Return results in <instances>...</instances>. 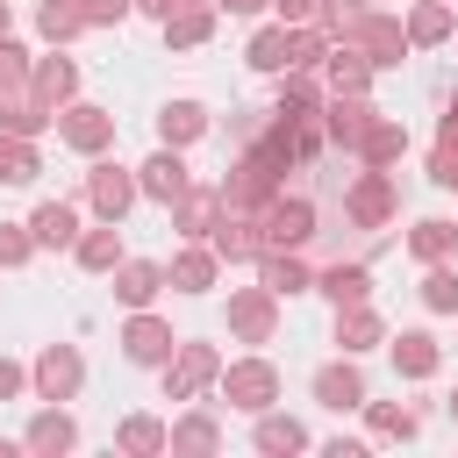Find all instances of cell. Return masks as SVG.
Wrapping results in <instances>:
<instances>
[{"instance_id":"d6986e66","label":"cell","mask_w":458,"mask_h":458,"mask_svg":"<svg viewBox=\"0 0 458 458\" xmlns=\"http://www.w3.org/2000/svg\"><path fill=\"white\" fill-rule=\"evenodd\" d=\"M315 293H322L329 308L372 301V265H365V258H336V265H322V272H315Z\"/></svg>"},{"instance_id":"4316f807","label":"cell","mask_w":458,"mask_h":458,"mask_svg":"<svg viewBox=\"0 0 458 458\" xmlns=\"http://www.w3.org/2000/svg\"><path fill=\"white\" fill-rule=\"evenodd\" d=\"M365 429H372V444H415L422 437V408H408V401H365Z\"/></svg>"},{"instance_id":"f907efd6","label":"cell","mask_w":458,"mask_h":458,"mask_svg":"<svg viewBox=\"0 0 458 458\" xmlns=\"http://www.w3.org/2000/svg\"><path fill=\"white\" fill-rule=\"evenodd\" d=\"M215 7H222V14H265L272 0H215Z\"/></svg>"},{"instance_id":"11a10c76","label":"cell","mask_w":458,"mask_h":458,"mask_svg":"<svg viewBox=\"0 0 458 458\" xmlns=\"http://www.w3.org/2000/svg\"><path fill=\"white\" fill-rule=\"evenodd\" d=\"M0 36H7V0H0Z\"/></svg>"},{"instance_id":"f546056e","label":"cell","mask_w":458,"mask_h":458,"mask_svg":"<svg viewBox=\"0 0 458 458\" xmlns=\"http://www.w3.org/2000/svg\"><path fill=\"white\" fill-rule=\"evenodd\" d=\"M0 129H7V136H50V129H57V107L36 100L29 86H21V93H0Z\"/></svg>"},{"instance_id":"816d5d0a","label":"cell","mask_w":458,"mask_h":458,"mask_svg":"<svg viewBox=\"0 0 458 458\" xmlns=\"http://www.w3.org/2000/svg\"><path fill=\"white\" fill-rule=\"evenodd\" d=\"M437 136H458V93L444 100V122H437Z\"/></svg>"},{"instance_id":"8d00e7d4","label":"cell","mask_w":458,"mask_h":458,"mask_svg":"<svg viewBox=\"0 0 458 458\" xmlns=\"http://www.w3.org/2000/svg\"><path fill=\"white\" fill-rule=\"evenodd\" d=\"M72 258H79L86 272H114V265L129 258V250H122V222H93V229H79Z\"/></svg>"},{"instance_id":"ffe728a7","label":"cell","mask_w":458,"mask_h":458,"mask_svg":"<svg viewBox=\"0 0 458 458\" xmlns=\"http://www.w3.org/2000/svg\"><path fill=\"white\" fill-rule=\"evenodd\" d=\"M29 93H36V100H50V107L79 100V64L50 43V57H36V64H29Z\"/></svg>"},{"instance_id":"3957f363","label":"cell","mask_w":458,"mask_h":458,"mask_svg":"<svg viewBox=\"0 0 458 458\" xmlns=\"http://www.w3.org/2000/svg\"><path fill=\"white\" fill-rule=\"evenodd\" d=\"M222 379V351L200 336H179V351L165 358V401H200Z\"/></svg>"},{"instance_id":"bcb514c9","label":"cell","mask_w":458,"mask_h":458,"mask_svg":"<svg viewBox=\"0 0 458 458\" xmlns=\"http://www.w3.org/2000/svg\"><path fill=\"white\" fill-rule=\"evenodd\" d=\"M136 14V0H86V21L93 29H114V21H129Z\"/></svg>"},{"instance_id":"d4e9b609","label":"cell","mask_w":458,"mask_h":458,"mask_svg":"<svg viewBox=\"0 0 458 458\" xmlns=\"http://www.w3.org/2000/svg\"><path fill=\"white\" fill-rule=\"evenodd\" d=\"M322 79H329V93H365V86H372V57H365L358 43H344V36H329Z\"/></svg>"},{"instance_id":"d590c367","label":"cell","mask_w":458,"mask_h":458,"mask_svg":"<svg viewBox=\"0 0 458 458\" xmlns=\"http://www.w3.org/2000/svg\"><path fill=\"white\" fill-rule=\"evenodd\" d=\"M215 14H222V7H215V0H200V7H172L157 29H165V43H172V50H200V43L215 36Z\"/></svg>"},{"instance_id":"7c38bea8","label":"cell","mask_w":458,"mask_h":458,"mask_svg":"<svg viewBox=\"0 0 458 458\" xmlns=\"http://www.w3.org/2000/svg\"><path fill=\"white\" fill-rule=\"evenodd\" d=\"M308 394H315L322 408H336V415H351V408H365V401H372V394H365V372H358V358H351V351H344V358H329V365H315Z\"/></svg>"},{"instance_id":"5bb4252c","label":"cell","mask_w":458,"mask_h":458,"mask_svg":"<svg viewBox=\"0 0 458 458\" xmlns=\"http://www.w3.org/2000/svg\"><path fill=\"white\" fill-rule=\"evenodd\" d=\"M21 444H29L36 458H64V451H79V422H72V408H64V401H43V408L29 415V429H21Z\"/></svg>"},{"instance_id":"cb8c5ba5","label":"cell","mask_w":458,"mask_h":458,"mask_svg":"<svg viewBox=\"0 0 458 458\" xmlns=\"http://www.w3.org/2000/svg\"><path fill=\"white\" fill-rule=\"evenodd\" d=\"M386 351H394L401 379H437V365H444V344L429 329H401V336H386Z\"/></svg>"},{"instance_id":"7dc6e473","label":"cell","mask_w":458,"mask_h":458,"mask_svg":"<svg viewBox=\"0 0 458 458\" xmlns=\"http://www.w3.org/2000/svg\"><path fill=\"white\" fill-rule=\"evenodd\" d=\"M29 394V365L21 358H0V401H21Z\"/></svg>"},{"instance_id":"4fadbf2b","label":"cell","mask_w":458,"mask_h":458,"mask_svg":"<svg viewBox=\"0 0 458 458\" xmlns=\"http://www.w3.org/2000/svg\"><path fill=\"white\" fill-rule=\"evenodd\" d=\"M136 186H143V200H157V208H172L186 186H193V172H186V150H172V143H157L143 165H136Z\"/></svg>"},{"instance_id":"7bdbcfd3","label":"cell","mask_w":458,"mask_h":458,"mask_svg":"<svg viewBox=\"0 0 458 458\" xmlns=\"http://www.w3.org/2000/svg\"><path fill=\"white\" fill-rule=\"evenodd\" d=\"M29 64H36V57H29L14 36H0V93H21V86H29Z\"/></svg>"},{"instance_id":"9f6ffc18","label":"cell","mask_w":458,"mask_h":458,"mask_svg":"<svg viewBox=\"0 0 458 458\" xmlns=\"http://www.w3.org/2000/svg\"><path fill=\"white\" fill-rule=\"evenodd\" d=\"M165 7H200V0H165Z\"/></svg>"},{"instance_id":"44dd1931","label":"cell","mask_w":458,"mask_h":458,"mask_svg":"<svg viewBox=\"0 0 458 458\" xmlns=\"http://www.w3.org/2000/svg\"><path fill=\"white\" fill-rule=\"evenodd\" d=\"M208 129H215V114L200 100H165L157 107V143H172V150H193Z\"/></svg>"},{"instance_id":"8fae6325","label":"cell","mask_w":458,"mask_h":458,"mask_svg":"<svg viewBox=\"0 0 458 458\" xmlns=\"http://www.w3.org/2000/svg\"><path fill=\"white\" fill-rule=\"evenodd\" d=\"M208 243H215V258H222V265H258V250H265V215L222 208V222L208 229Z\"/></svg>"},{"instance_id":"9a60e30c","label":"cell","mask_w":458,"mask_h":458,"mask_svg":"<svg viewBox=\"0 0 458 458\" xmlns=\"http://www.w3.org/2000/svg\"><path fill=\"white\" fill-rule=\"evenodd\" d=\"M322 107H329V79H322V72H279V86H272V114H279V122L322 114Z\"/></svg>"},{"instance_id":"836d02e7","label":"cell","mask_w":458,"mask_h":458,"mask_svg":"<svg viewBox=\"0 0 458 458\" xmlns=\"http://www.w3.org/2000/svg\"><path fill=\"white\" fill-rule=\"evenodd\" d=\"M250 422H258V429H250V444H258L265 458H293V451H308V444H315V437H308L293 415H279V408H265V415H250Z\"/></svg>"},{"instance_id":"7402d4cb","label":"cell","mask_w":458,"mask_h":458,"mask_svg":"<svg viewBox=\"0 0 458 458\" xmlns=\"http://www.w3.org/2000/svg\"><path fill=\"white\" fill-rule=\"evenodd\" d=\"M258 279H265L279 301H293V293H315V265H308L301 250H258Z\"/></svg>"},{"instance_id":"9c48e42d","label":"cell","mask_w":458,"mask_h":458,"mask_svg":"<svg viewBox=\"0 0 458 458\" xmlns=\"http://www.w3.org/2000/svg\"><path fill=\"white\" fill-rule=\"evenodd\" d=\"M122 358L129 365H150V372H165V358L179 351V336H172V322L165 315H150V308H129V322H122Z\"/></svg>"},{"instance_id":"e575fe53","label":"cell","mask_w":458,"mask_h":458,"mask_svg":"<svg viewBox=\"0 0 458 458\" xmlns=\"http://www.w3.org/2000/svg\"><path fill=\"white\" fill-rule=\"evenodd\" d=\"M408 258H415V265H444V258H458V222H451V215H422V222L408 229Z\"/></svg>"},{"instance_id":"603a6c76","label":"cell","mask_w":458,"mask_h":458,"mask_svg":"<svg viewBox=\"0 0 458 458\" xmlns=\"http://www.w3.org/2000/svg\"><path fill=\"white\" fill-rule=\"evenodd\" d=\"M372 344H386V315H379L372 301H351V308H336V351L365 358Z\"/></svg>"},{"instance_id":"2e32d148","label":"cell","mask_w":458,"mask_h":458,"mask_svg":"<svg viewBox=\"0 0 458 458\" xmlns=\"http://www.w3.org/2000/svg\"><path fill=\"white\" fill-rule=\"evenodd\" d=\"M372 114H379V107H372L365 93H329L322 129H329V143H336V150H358V143H365V129H372Z\"/></svg>"},{"instance_id":"83f0119b","label":"cell","mask_w":458,"mask_h":458,"mask_svg":"<svg viewBox=\"0 0 458 458\" xmlns=\"http://www.w3.org/2000/svg\"><path fill=\"white\" fill-rule=\"evenodd\" d=\"M114 451H122V458H165V451H172V422H157V415H122V422H114Z\"/></svg>"},{"instance_id":"f6af8a7d","label":"cell","mask_w":458,"mask_h":458,"mask_svg":"<svg viewBox=\"0 0 458 458\" xmlns=\"http://www.w3.org/2000/svg\"><path fill=\"white\" fill-rule=\"evenodd\" d=\"M429 179L458 193V136H437V150H429Z\"/></svg>"},{"instance_id":"681fc988","label":"cell","mask_w":458,"mask_h":458,"mask_svg":"<svg viewBox=\"0 0 458 458\" xmlns=\"http://www.w3.org/2000/svg\"><path fill=\"white\" fill-rule=\"evenodd\" d=\"M322 458H365V437H329Z\"/></svg>"},{"instance_id":"484cf974","label":"cell","mask_w":458,"mask_h":458,"mask_svg":"<svg viewBox=\"0 0 458 458\" xmlns=\"http://www.w3.org/2000/svg\"><path fill=\"white\" fill-rule=\"evenodd\" d=\"M29 229H36V250H72L79 243V208L72 200H36Z\"/></svg>"},{"instance_id":"b9f144b4","label":"cell","mask_w":458,"mask_h":458,"mask_svg":"<svg viewBox=\"0 0 458 458\" xmlns=\"http://www.w3.org/2000/svg\"><path fill=\"white\" fill-rule=\"evenodd\" d=\"M29 258H36V229L29 222H0V272H14Z\"/></svg>"},{"instance_id":"f35d334b","label":"cell","mask_w":458,"mask_h":458,"mask_svg":"<svg viewBox=\"0 0 458 458\" xmlns=\"http://www.w3.org/2000/svg\"><path fill=\"white\" fill-rule=\"evenodd\" d=\"M86 29H93V21H86V0H43V7H36V36L57 43V50H64L72 36H86Z\"/></svg>"},{"instance_id":"1f68e13d","label":"cell","mask_w":458,"mask_h":458,"mask_svg":"<svg viewBox=\"0 0 458 458\" xmlns=\"http://www.w3.org/2000/svg\"><path fill=\"white\" fill-rule=\"evenodd\" d=\"M215 222H222V186H186L172 200V229L179 236H208Z\"/></svg>"},{"instance_id":"db71d44e","label":"cell","mask_w":458,"mask_h":458,"mask_svg":"<svg viewBox=\"0 0 458 458\" xmlns=\"http://www.w3.org/2000/svg\"><path fill=\"white\" fill-rule=\"evenodd\" d=\"M444 408H451V422H458V386H451V394H444Z\"/></svg>"},{"instance_id":"74e56055","label":"cell","mask_w":458,"mask_h":458,"mask_svg":"<svg viewBox=\"0 0 458 458\" xmlns=\"http://www.w3.org/2000/svg\"><path fill=\"white\" fill-rule=\"evenodd\" d=\"M243 64H250V72H265V79H279V72H286V21H279V14L250 29V43H243Z\"/></svg>"},{"instance_id":"e0dca14e","label":"cell","mask_w":458,"mask_h":458,"mask_svg":"<svg viewBox=\"0 0 458 458\" xmlns=\"http://www.w3.org/2000/svg\"><path fill=\"white\" fill-rule=\"evenodd\" d=\"M172 286L179 293H215V279H222V258H215V243L208 236H186V250H172Z\"/></svg>"},{"instance_id":"c3c4849f","label":"cell","mask_w":458,"mask_h":458,"mask_svg":"<svg viewBox=\"0 0 458 458\" xmlns=\"http://www.w3.org/2000/svg\"><path fill=\"white\" fill-rule=\"evenodd\" d=\"M315 7H322V0H272L279 21H315Z\"/></svg>"},{"instance_id":"ab89813d","label":"cell","mask_w":458,"mask_h":458,"mask_svg":"<svg viewBox=\"0 0 458 458\" xmlns=\"http://www.w3.org/2000/svg\"><path fill=\"white\" fill-rule=\"evenodd\" d=\"M36 172H43L36 136H7L0 129V186H36Z\"/></svg>"},{"instance_id":"ba28073f","label":"cell","mask_w":458,"mask_h":458,"mask_svg":"<svg viewBox=\"0 0 458 458\" xmlns=\"http://www.w3.org/2000/svg\"><path fill=\"white\" fill-rule=\"evenodd\" d=\"M394 208H401V193H394V172H379V165H365V172L344 186V215H351L358 229H386Z\"/></svg>"},{"instance_id":"5b68a950","label":"cell","mask_w":458,"mask_h":458,"mask_svg":"<svg viewBox=\"0 0 458 458\" xmlns=\"http://www.w3.org/2000/svg\"><path fill=\"white\" fill-rule=\"evenodd\" d=\"M79 386H86L79 344H43V351L29 358V394H36V401H79Z\"/></svg>"},{"instance_id":"4dcf8cb0","label":"cell","mask_w":458,"mask_h":458,"mask_svg":"<svg viewBox=\"0 0 458 458\" xmlns=\"http://www.w3.org/2000/svg\"><path fill=\"white\" fill-rule=\"evenodd\" d=\"M351 157H358V165H379V172H386V165H401V157H408V122L372 114V129H365V143H358Z\"/></svg>"},{"instance_id":"277c9868","label":"cell","mask_w":458,"mask_h":458,"mask_svg":"<svg viewBox=\"0 0 458 458\" xmlns=\"http://www.w3.org/2000/svg\"><path fill=\"white\" fill-rule=\"evenodd\" d=\"M344 43H358L365 57H372V72H386V64H401L415 43H408V21L401 14H379V7H358L351 14V29H344Z\"/></svg>"},{"instance_id":"52a82bcc","label":"cell","mask_w":458,"mask_h":458,"mask_svg":"<svg viewBox=\"0 0 458 458\" xmlns=\"http://www.w3.org/2000/svg\"><path fill=\"white\" fill-rule=\"evenodd\" d=\"M229 336L236 344H272L279 336V293L258 279V286H229Z\"/></svg>"},{"instance_id":"ee69618b","label":"cell","mask_w":458,"mask_h":458,"mask_svg":"<svg viewBox=\"0 0 458 458\" xmlns=\"http://www.w3.org/2000/svg\"><path fill=\"white\" fill-rule=\"evenodd\" d=\"M265 129H272V107H229V136H236V150L258 143Z\"/></svg>"},{"instance_id":"60d3db41","label":"cell","mask_w":458,"mask_h":458,"mask_svg":"<svg viewBox=\"0 0 458 458\" xmlns=\"http://www.w3.org/2000/svg\"><path fill=\"white\" fill-rule=\"evenodd\" d=\"M422 308L429 315H458V258L422 265Z\"/></svg>"},{"instance_id":"8992f818","label":"cell","mask_w":458,"mask_h":458,"mask_svg":"<svg viewBox=\"0 0 458 458\" xmlns=\"http://www.w3.org/2000/svg\"><path fill=\"white\" fill-rule=\"evenodd\" d=\"M57 143L79 150V157H100V150H114V114L100 100H64L57 107Z\"/></svg>"},{"instance_id":"f5cc1de1","label":"cell","mask_w":458,"mask_h":458,"mask_svg":"<svg viewBox=\"0 0 458 458\" xmlns=\"http://www.w3.org/2000/svg\"><path fill=\"white\" fill-rule=\"evenodd\" d=\"M14 451H29V444H7V437H0V458H14Z\"/></svg>"},{"instance_id":"ac0fdd59","label":"cell","mask_w":458,"mask_h":458,"mask_svg":"<svg viewBox=\"0 0 458 458\" xmlns=\"http://www.w3.org/2000/svg\"><path fill=\"white\" fill-rule=\"evenodd\" d=\"M107 279H114V301H122V308H150V301L172 286V272H165L157 258H122Z\"/></svg>"},{"instance_id":"f1b7e54d","label":"cell","mask_w":458,"mask_h":458,"mask_svg":"<svg viewBox=\"0 0 458 458\" xmlns=\"http://www.w3.org/2000/svg\"><path fill=\"white\" fill-rule=\"evenodd\" d=\"M451 36H458V0H415L408 7V43L415 50H437Z\"/></svg>"},{"instance_id":"7a4b0ae2","label":"cell","mask_w":458,"mask_h":458,"mask_svg":"<svg viewBox=\"0 0 458 458\" xmlns=\"http://www.w3.org/2000/svg\"><path fill=\"white\" fill-rule=\"evenodd\" d=\"M136 200H143L136 165H114L107 150H100V157H86V208H93V222H122Z\"/></svg>"},{"instance_id":"d6a6232c","label":"cell","mask_w":458,"mask_h":458,"mask_svg":"<svg viewBox=\"0 0 458 458\" xmlns=\"http://www.w3.org/2000/svg\"><path fill=\"white\" fill-rule=\"evenodd\" d=\"M215 451H222V422L208 408H186L172 422V458H215Z\"/></svg>"},{"instance_id":"30bf717a","label":"cell","mask_w":458,"mask_h":458,"mask_svg":"<svg viewBox=\"0 0 458 458\" xmlns=\"http://www.w3.org/2000/svg\"><path fill=\"white\" fill-rule=\"evenodd\" d=\"M315 236V200L308 193H279L265 208V250H308Z\"/></svg>"},{"instance_id":"6da1fadb","label":"cell","mask_w":458,"mask_h":458,"mask_svg":"<svg viewBox=\"0 0 458 458\" xmlns=\"http://www.w3.org/2000/svg\"><path fill=\"white\" fill-rule=\"evenodd\" d=\"M215 394L229 408H243V415H265V408H279V365L272 358H222Z\"/></svg>"}]
</instances>
